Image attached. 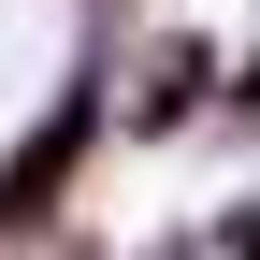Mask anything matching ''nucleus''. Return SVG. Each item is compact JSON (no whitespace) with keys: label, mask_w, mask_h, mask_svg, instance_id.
<instances>
[{"label":"nucleus","mask_w":260,"mask_h":260,"mask_svg":"<svg viewBox=\"0 0 260 260\" xmlns=\"http://www.w3.org/2000/svg\"><path fill=\"white\" fill-rule=\"evenodd\" d=\"M87 145H102V87H58L44 130L0 159V232H44V217H58V188L87 174Z\"/></svg>","instance_id":"f257e3e1"},{"label":"nucleus","mask_w":260,"mask_h":260,"mask_svg":"<svg viewBox=\"0 0 260 260\" xmlns=\"http://www.w3.org/2000/svg\"><path fill=\"white\" fill-rule=\"evenodd\" d=\"M217 260H260V203H246V217H232V246H217Z\"/></svg>","instance_id":"7ed1b4c3"},{"label":"nucleus","mask_w":260,"mask_h":260,"mask_svg":"<svg viewBox=\"0 0 260 260\" xmlns=\"http://www.w3.org/2000/svg\"><path fill=\"white\" fill-rule=\"evenodd\" d=\"M203 102H217V58L188 44V29H159V58L130 73V116H116V130H159V145H174V130L203 116Z\"/></svg>","instance_id":"f03ea898"}]
</instances>
